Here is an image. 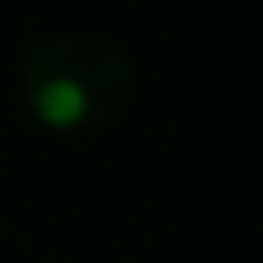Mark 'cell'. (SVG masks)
<instances>
[{
  "label": "cell",
  "mask_w": 263,
  "mask_h": 263,
  "mask_svg": "<svg viewBox=\"0 0 263 263\" xmlns=\"http://www.w3.org/2000/svg\"><path fill=\"white\" fill-rule=\"evenodd\" d=\"M29 111L49 127H95L132 99V62L111 41L58 37L29 49L21 66Z\"/></svg>",
  "instance_id": "6da1fadb"
}]
</instances>
